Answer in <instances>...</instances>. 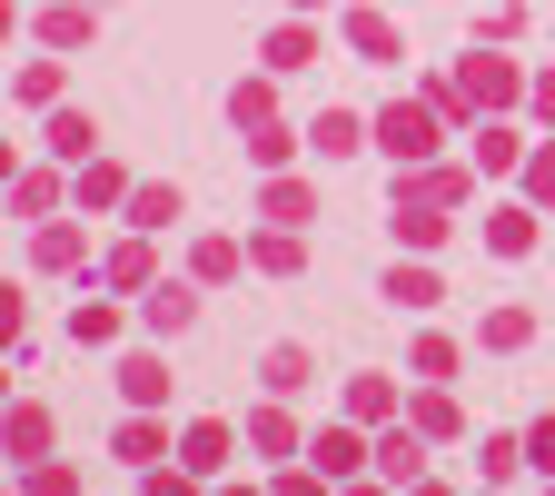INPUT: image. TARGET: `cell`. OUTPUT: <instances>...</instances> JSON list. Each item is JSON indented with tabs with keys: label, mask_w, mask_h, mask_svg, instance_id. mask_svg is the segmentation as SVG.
Segmentation results:
<instances>
[{
	"label": "cell",
	"mask_w": 555,
	"mask_h": 496,
	"mask_svg": "<svg viewBox=\"0 0 555 496\" xmlns=\"http://www.w3.org/2000/svg\"><path fill=\"white\" fill-rule=\"evenodd\" d=\"M308 467H318V476H337V486L358 476V467H367V447H358V417H347V428H318V437H308Z\"/></svg>",
	"instance_id": "6da1fadb"
},
{
	"label": "cell",
	"mask_w": 555,
	"mask_h": 496,
	"mask_svg": "<svg viewBox=\"0 0 555 496\" xmlns=\"http://www.w3.org/2000/svg\"><path fill=\"white\" fill-rule=\"evenodd\" d=\"M377 476L387 486H416V476H427V428H387L377 437Z\"/></svg>",
	"instance_id": "7a4b0ae2"
},
{
	"label": "cell",
	"mask_w": 555,
	"mask_h": 496,
	"mask_svg": "<svg viewBox=\"0 0 555 496\" xmlns=\"http://www.w3.org/2000/svg\"><path fill=\"white\" fill-rule=\"evenodd\" d=\"M179 467H189V476H219V467H229V428H219V417H198V428L179 437Z\"/></svg>",
	"instance_id": "3957f363"
},
{
	"label": "cell",
	"mask_w": 555,
	"mask_h": 496,
	"mask_svg": "<svg viewBox=\"0 0 555 496\" xmlns=\"http://www.w3.org/2000/svg\"><path fill=\"white\" fill-rule=\"evenodd\" d=\"M119 457H129V467H159V457H179V447H169L159 417H129V428H119Z\"/></svg>",
	"instance_id": "277c9868"
},
{
	"label": "cell",
	"mask_w": 555,
	"mask_h": 496,
	"mask_svg": "<svg viewBox=\"0 0 555 496\" xmlns=\"http://www.w3.org/2000/svg\"><path fill=\"white\" fill-rule=\"evenodd\" d=\"M347 417H358V428H377V417H397V387L367 368V378H347Z\"/></svg>",
	"instance_id": "5b68a950"
},
{
	"label": "cell",
	"mask_w": 555,
	"mask_h": 496,
	"mask_svg": "<svg viewBox=\"0 0 555 496\" xmlns=\"http://www.w3.org/2000/svg\"><path fill=\"white\" fill-rule=\"evenodd\" d=\"M11 457H21V467L50 457V407H11Z\"/></svg>",
	"instance_id": "8992f818"
},
{
	"label": "cell",
	"mask_w": 555,
	"mask_h": 496,
	"mask_svg": "<svg viewBox=\"0 0 555 496\" xmlns=\"http://www.w3.org/2000/svg\"><path fill=\"white\" fill-rule=\"evenodd\" d=\"M139 318H150L159 338H179V328L198 318V298H189V289H150V298H139Z\"/></svg>",
	"instance_id": "52a82bcc"
},
{
	"label": "cell",
	"mask_w": 555,
	"mask_h": 496,
	"mask_svg": "<svg viewBox=\"0 0 555 496\" xmlns=\"http://www.w3.org/2000/svg\"><path fill=\"white\" fill-rule=\"evenodd\" d=\"M377 139H387L397 160H427V110H387V119H377Z\"/></svg>",
	"instance_id": "ba28073f"
},
{
	"label": "cell",
	"mask_w": 555,
	"mask_h": 496,
	"mask_svg": "<svg viewBox=\"0 0 555 496\" xmlns=\"http://www.w3.org/2000/svg\"><path fill=\"white\" fill-rule=\"evenodd\" d=\"M258 378H268V397H298L318 368H308V347H268V368H258Z\"/></svg>",
	"instance_id": "9c48e42d"
},
{
	"label": "cell",
	"mask_w": 555,
	"mask_h": 496,
	"mask_svg": "<svg viewBox=\"0 0 555 496\" xmlns=\"http://www.w3.org/2000/svg\"><path fill=\"white\" fill-rule=\"evenodd\" d=\"M119 387H129V407H159V397H169V368H159V358H129Z\"/></svg>",
	"instance_id": "30bf717a"
},
{
	"label": "cell",
	"mask_w": 555,
	"mask_h": 496,
	"mask_svg": "<svg viewBox=\"0 0 555 496\" xmlns=\"http://www.w3.org/2000/svg\"><path fill=\"white\" fill-rule=\"evenodd\" d=\"M387 298H397V308H437L447 289H437V278H427V268H387Z\"/></svg>",
	"instance_id": "8fae6325"
},
{
	"label": "cell",
	"mask_w": 555,
	"mask_h": 496,
	"mask_svg": "<svg viewBox=\"0 0 555 496\" xmlns=\"http://www.w3.org/2000/svg\"><path fill=\"white\" fill-rule=\"evenodd\" d=\"M129 219L139 229H169L179 219V189H129Z\"/></svg>",
	"instance_id": "7c38bea8"
},
{
	"label": "cell",
	"mask_w": 555,
	"mask_h": 496,
	"mask_svg": "<svg viewBox=\"0 0 555 496\" xmlns=\"http://www.w3.org/2000/svg\"><path fill=\"white\" fill-rule=\"evenodd\" d=\"M248 447H268V457H288V447H298V428H288V417H278V407H258V417H248Z\"/></svg>",
	"instance_id": "4fadbf2b"
},
{
	"label": "cell",
	"mask_w": 555,
	"mask_h": 496,
	"mask_svg": "<svg viewBox=\"0 0 555 496\" xmlns=\"http://www.w3.org/2000/svg\"><path fill=\"white\" fill-rule=\"evenodd\" d=\"M69 338H80V347H100V338H119V318H109L100 298H80V308H69Z\"/></svg>",
	"instance_id": "5bb4252c"
},
{
	"label": "cell",
	"mask_w": 555,
	"mask_h": 496,
	"mask_svg": "<svg viewBox=\"0 0 555 496\" xmlns=\"http://www.w3.org/2000/svg\"><path fill=\"white\" fill-rule=\"evenodd\" d=\"M406 428H427V437H456V397H437V387H427V397H416V417H406Z\"/></svg>",
	"instance_id": "9a60e30c"
},
{
	"label": "cell",
	"mask_w": 555,
	"mask_h": 496,
	"mask_svg": "<svg viewBox=\"0 0 555 496\" xmlns=\"http://www.w3.org/2000/svg\"><path fill=\"white\" fill-rule=\"evenodd\" d=\"M476 467H486V476H516V467H526V437H486Z\"/></svg>",
	"instance_id": "2e32d148"
},
{
	"label": "cell",
	"mask_w": 555,
	"mask_h": 496,
	"mask_svg": "<svg viewBox=\"0 0 555 496\" xmlns=\"http://www.w3.org/2000/svg\"><path fill=\"white\" fill-rule=\"evenodd\" d=\"M526 338H535L526 308H496V318H486V347H526Z\"/></svg>",
	"instance_id": "e0dca14e"
},
{
	"label": "cell",
	"mask_w": 555,
	"mask_h": 496,
	"mask_svg": "<svg viewBox=\"0 0 555 496\" xmlns=\"http://www.w3.org/2000/svg\"><path fill=\"white\" fill-rule=\"evenodd\" d=\"M30 496H80V467H60V457H40V467H30Z\"/></svg>",
	"instance_id": "ac0fdd59"
},
{
	"label": "cell",
	"mask_w": 555,
	"mask_h": 496,
	"mask_svg": "<svg viewBox=\"0 0 555 496\" xmlns=\"http://www.w3.org/2000/svg\"><path fill=\"white\" fill-rule=\"evenodd\" d=\"M318 150H327V160H347V150H358V119L327 110V119H318Z\"/></svg>",
	"instance_id": "d6986e66"
},
{
	"label": "cell",
	"mask_w": 555,
	"mask_h": 496,
	"mask_svg": "<svg viewBox=\"0 0 555 496\" xmlns=\"http://www.w3.org/2000/svg\"><path fill=\"white\" fill-rule=\"evenodd\" d=\"M139 496H198V476H189V467L169 457V467H150V486H139Z\"/></svg>",
	"instance_id": "ffe728a7"
},
{
	"label": "cell",
	"mask_w": 555,
	"mask_h": 496,
	"mask_svg": "<svg viewBox=\"0 0 555 496\" xmlns=\"http://www.w3.org/2000/svg\"><path fill=\"white\" fill-rule=\"evenodd\" d=\"M109 278H119V289H159V278H150V249H119V258H109Z\"/></svg>",
	"instance_id": "44dd1931"
},
{
	"label": "cell",
	"mask_w": 555,
	"mask_h": 496,
	"mask_svg": "<svg viewBox=\"0 0 555 496\" xmlns=\"http://www.w3.org/2000/svg\"><path fill=\"white\" fill-rule=\"evenodd\" d=\"M486 239H496V249H526L535 229H526V208H496V219H486Z\"/></svg>",
	"instance_id": "7402d4cb"
},
{
	"label": "cell",
	"mask_w": 555,
	"mask_h": 496,
	"mask_svg": "<svg viewBox=\"0 0 555 496\" xmlns=\"http://www.w3.org/2000/svg\"><path fill=\"white\" fill-rule=\"evenodd\" d=\"M526 467H545V476H555V417H535V428H526Z\"/></svg>",
	"instance_id": "603a6c76"
},
{
	"label": "cell",
	"mask_w": 555,
	"mask_h": 496,
	"mask_svg": "<svg viewBox=\"0 0 555 496\" xmlns=\"http://www.w3.org/2000/svg\"><path fill=\"white\" fill-rule=\"evenodd\" d=\"M337 476H318V467H298V476H278V496H327Z\"/></svg>",
	"instance_id": "cb8c5ba5"
},
{
	"label": "cell",
	"mask_w": 555,
	"mask_h": 496,
	"mask_svg": "<svg viewBox=\"0 0 555 496\" xmlns=\"http://www.w3.org/2000/svg\"><path fill=\"white\" fill-rule=\"evenodd\" d=\"M535 189H545V199H555V150H545V160H535Z\"/></svg>",
	"instance_id": "d4e9b609"
},
{
	"label": "cell",
	"mask_w": 555,
	"mask_h": 496,
	"mask_svg": "<svg viewBox=\"0 0 555 496\" xmlns=\"http://www.w3.org/2000/svg\"><path fill=\"white\" fill-rule=\"evenodd\" d=\"M337 496H387V486H358V476H347V486H337Z\"/></svg>",
	"instance_id": "484cf974"
},
{
	"label": "cell",
	"mask_w": 555,
	"mask_h": 496,
	"mask_svg": "<svg viewBox=\"0 0 555 496\" xmlns=\"http://www.w3.org/2000/svg\"><path fill=\"white\" fill-rule=\"evenodd\" d=\"M406 496H447V486H427V476H416V486H406Z\"/></svg>",
	"instance_id": "4316f807"
},
{
	"label": "cell",
	"mask_w": 555,
	"mask_h": 496,
	"mask_svg": "<svg viewBox=\"0 0 555 496\" xmlns=\"http://www.w3.org/2000/svg\"><path fill=\"white\" fill-rule=\"evenodd\" d=\"M219 496H258V486H219Z\"/></svg>",
	"instance_id": "83f0119b"
},
{
	"label": "cell",
	"mask_w": 555,
	"mask_h": 496,
	"mask_svg": "<svg viewBox=\"0 0 555 496\" xmlns=\"http://www.w3.org/2000/svg\"><path fill=\"white\" fill-rule=\"evenodd\" d=\"M545 496H555V486H545Z\"/></svg>",
	"instance_id": "f1b7e54d"
}]
</instances>
